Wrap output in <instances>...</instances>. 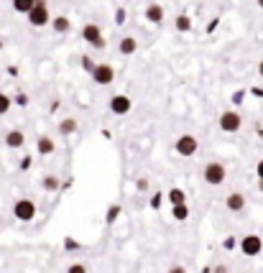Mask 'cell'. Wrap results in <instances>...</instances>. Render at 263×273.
Segmentation results:
<instances>
[{"label": "cell", "mask_w": 263, "mask_h": 273, "mask_svg": "<svg viewBox=\"0 0 263 273\" xmlns=\"http://www.w3.org/2000/svg\"><path fill=\"white\" fill-rule=\"evenodd\" d=\"M258 189L263 192V179H258Z\"/></svg>", "instance_id": "obj_30"}, {"label": "cell", "mask_w": 263, "mask_h": 273, "mask_svg": "<svg viewBox=\"0 0 263 273\" xmlns=\"http://www.w3.org/2000/svg\"><path fill=\"white\" fill-rule=\"evenodd\" d=\"M169 202H171V204H184V202H187L184 189H171V192H169Z\"/></svg>", "instance_id": "obj_19"}, {"label": "cell", "mask_w": 263, "mask_h": 273, "mask_svg": "<svg viewBox=\"0 0 263 273\" xmlns=\"http://www.w3.org/2000/svg\"><path fill=\"white\" fill-rule=\"evenodd\" d=\"M130 108H133V102H130V97H125V95H115L110 100V113L113 115H128Z\"/></svg>", "instance_id": "obj_8"}, {"label": "cell", "mask_w": 263, "mask_h": 273, "mask_svg": "<svg viewBox=\"0 0 263 273\" xmlns=\"http://www.w3.org/2000/svg\"><path fill=\"white\" fill-rule=\"evenodd\" d=\"M166 273H187V268H182V266H171Z\"/></svg>", "instance_id": "obj_25"}, {"label": "cell", "mask_w": 263, "mask_h": 273, "mask_svg": "<svg viewBox=\"0 0 263 273\" xmlns=\"http://www.w3.org/2000/svg\"><path fill=\"white\" fill-rule=\"evenodd\" d=\"M171 215H174V220H187V217H189L187 202H184V204H174V207H171Z\"/></svg>", "instance_id": "obj_17"}, {"label": "cell", "mask_w": 263, "mask_h": 273, "mask_svg": "<svg viewBox=\"0 0 263 273\" xmlns=\"http://www.w3.org/2000/svg\"><path fill=\"white\" fill-rule=\"evenodd\" d=\"M256 174H258V179H263V158H261L258 166H256Z\"/></svg>", "instance_id": "obj_26"}, {"label": "cell", "mask_w": 263, "mask_h": 273, "mask_svg": "<svg viewBox=\"0 0 263 273\" xmlns=\"http://www.w3.org/2000/svg\"><path fill=\"white\" fill-rule=\"evenodd\" d=\"M23 143H26L23 130L13 128V130H8V133H5V146H8V148H23Z\"/></svg>", "instance_id": "obj_9"}, {"label": "cell", "mask_w": 263, "mask_h": 273, "mask_svg": "<svg viewBox=\"0 0 263 273\" xmlns=\"http://www.w3.org/2000/svg\"><path fill=\"white\" fill-rule=\"evenodd\" d=\"M136 49H138V41H136V39H130V36H128V39L120 41V54H123V56L136 54Z\"/></svg>", "instance_id": "obj_13"}, {"label": "cell", "mask_w": 263, "mask_h": 273, "mask_svg": "<svg viewBox=\"0 0 263 273\" xmlns=\"http://www.w3.org/2000/svg\"><path fill=\"white\" fill-rule=\"evenodd\" d=\"M36 148H38V154H41V156H49V154H54V141L43 135V138H38Z\"/></svg>", "instance_id": "obj_14"}, {"label": "cell", "mask_w": 263, "mask_h": 273, "mask_svg": "<svg viewBox=\"0 0 263 273\" xmlns=\"http://www.w3.org/2000/svg\"><path fill=\"white\" fill-rule=\"evenodd\" d=\"M92 79H95L97 84H102V87H108V84L115 79V69H113L110 64H97V67L92 69Z\"/></svg>", "instance_id": "obj_5"}, {"label": "cell", "mask_w": 263, "mask_h": 273, "mask_svg": "<svg viewBox=\"0 0 263 273\" xmlns=\"http://www.w3.org/2000/svg\"><path fill=\"white\" fill-rule=\"evenodd\" d=\"M225 176H227V169H225L223 163L212 161V163L204 166V181H207V184L217 187V184H223V181H225Z\"/></svg>", "instance_id": "obj_2"}, {"label": "cell", "mask_w": 263, "mask_h": 273, "mask_svg": "<svg viewBox=\"0 0 263 273\" xmlns=\"http://www.w3.org/2000/svg\"><path fill=\"white\" fill-rule=\"evenodd\" d=\"M41 184H43L46 192H54V189H59V179H56V176H43Z\"/></svg>", "instance_id": "obj_20"}, {"label": "cell", "mask_w": 263, "mask_h": 273, "mask_svg": "<svg viewBox=\"0 0 263 273\" xmlns=\"http://www.w3.org/2000/svg\"><path fill=\"white\" fill-rule=\"evenodd\" d=\"M146 21H149V23H161L164 21V8L158 3L146 5Z\"/></svg>", "instance_id": "obj_11"}, {"label": "cell", "mask_w": 263, "mask_h": 273, "mask_svg": "<svg viewBox=\"0 0 263 273\" xmlns=\"http://www.w3.org/2000/svg\"><path fill=\"white\" fill-rule=\"evenodd\" d=\"M13 215H16L21 222H31L36 217V204L31 199H18L16 207H13Z\"/></svg>", "instance_id": "obj_4"}, {"label": "cell", "mask_w": 263, "mask_h": 273, "mask_svg": "<svg viewBox=\"0 0 263 273\" xmlns=\"http://www.w3.org/2000/svg\"><path fill=\"white\" fill-rule=\"evenodd\" d=\"M82 67H84V72H90V74H92V69H95L97 64L92 62V59H90V56H82Z\"/></svg>", "instance_id": "obj_24"}, {"label": "cell", "mask_w": 263, "mask_h": 273, "mask_svg": "<svg viewBox=\"0 0 263 273\" xmlns=\"http://www.w3.org/2000/svg\"><path fill=\"white\" fill-rule=\"evenodd\" d=\"M82 39H84L87 43H95L97 39H102V34H100V26H95V23H87V26L82 28Z\"/></svg>", "instance_id": "obj_12"}, {"label": "cell", "mask_w": 263, "mask_h": 273, "mask_svg": "<svg viewBox=\"0 0 263 273\" xmlns=\"http://www.w3.org/2000/svg\"><path fill=\"white\" fill-rule=\"evenodd\" d=\"M240 250L245 253V255H258L261 250H263V240L258 237V235H245L243 240H240Z\"/></svg>", "instance_id": "obj_7"}, {"label": "cell", "mask_w": 263, "mask_h": 273, "mask_svg": "<svg viewBox=\"0 0 263 273\" xmlns=\"http://www.w3.org/2000/svg\"><path fill=\"white\" fill-rule=\"evenodd\" d=\"M26 18L31 26H49L51 23V16H49V3L46 0H36V5L26 13Z\"/></svg>", "instance_id": "obj_1"}, {"label": "cell", "mask_w": 263, "mask_h": 273, "mask_svg": "<svg viewBox=\"0 0 263 273\" xmlns=\"http://www.w3.org/2000/svg\"><path fill=\"white\" fill-rule=\"evenodd\" d=\"M92 46H95V49H105V39H97V41L92 43Z\"/></svg>", "instance_id": "obj_27"}, {"label": "cell", "mask_w": 263, "mask_h": 273, "mask_svg": "<svg viewBox=\"0 0 263 273\" xmlns=\"http://www.w3.org/2000/svg\"><path fill=\"white\" fill-rule=\"evenodd\" d=\"M59 130H62L64 135H72V133L77 130V120H75V117H67V120H62V123H59Z\"/></svg>", "instance_id": "obj_18"}, {"label": "cell", "mask_w": 263, "mask_h": 273, "mask_svg": "<svg viewBox=\"0 0 263 273\" xmlns=\"http://www.w3.org/2000/svg\"><path fill=\"white\" fill-rule=\"evenodd\" d=\"M36 5V0H13V10L16 13H28Z\"/></svg>", "instance_id": "obj_15"}, {"label": "cell", "mask_w": 263, "mask_h": 273, "mask_svg": "<svg viewBox=\"0 0 263 273\" xmlns=\"http://www.w3.org/2000/svg\"><path fill=\"white\" fill-rule=\"evenodd\" d=\"M174 23H177V28H179V31H189V28H192V21H189L187 16H179Z\"/></svg>", "instance_id": "obj_22"}, {"label": "cell", "mask_w": 263, "mask_h": 273, "mask_svg": "<svg viewBox=\"0 0 263 273\" xmlns=\"http://www.w3.org/2000/svg\"><path fill=\"white\" fill-rule=\"evenodd\" d=\"M258 74H261V77H263V59H261V64H258Z\"/></svg>", "instance_id": "obj_29"}, {"label": "cell", "mask_w": 263, "mask_h": 273, "mask_svg": "<svg viewBox=\"0 0 263 273\" xmlns=\"http://www.w3.org/2000/svg\"><path fill=\"white\" fill-rule=\"evenodd\" d=\"M225 207H227L230 212H243V209H245V196H243L240 192H232V194H227Z\"/></svg>", "instance_id": "obj_10"}, {"label": "cell", "mask_w": 263, "mask_h": 273, "mask_svg": "<svg viewBox=\"0 0 263 273\" xmlns=\"http://www.w3.org/2000/svg\"><path fill=\"white\" fill-rule=\"evenodd\" d=\"M67 273H90V271H87V266H84V263H72Z\"/></svg>", "instance_id": "obj_23"}, {"label": "cell", "mask_w": 263, "mask_h": 273, "mask_svg": "<svg viewBox=\"0 0 263 273\" xmlns=\"http://www.w3.org/2000/svg\"><path fill=\"white\" fill-rule=\"evenodd\" d=\"M256 3H258V8H263V0H256Z\"/></svg>", "instance_id": "obj_31"}, {"label": "cell", "mask_w": 263, "mask_h": 273, "mask_svg": "<svg viewBox=\"0 0 263 273\" xmlns=\"http://www.w3.org/2000/svg\"><path fill=\"white\" fill-rule=\"evenodd\" d=\"M51 28H54L56 34H67V31H69V18H64V16L54 18V21H51Z\"/></svg>", "instance_id": "obj_16"}, {"label": "cell", "mask_w": 263, "mask_h": 273, "mask_svg": "<svg viewBox=\"0 0 263 273\" xmlns=\"http://www.w3.org/2000/svg\"><path fill=\"white\" fill-rule=\"evenodd\" d=\"M240 125H243V117H240L235 110H225V113L220 115V130H225V133H238Z\"/></svg>", "instance_id": "obj_3"}, {"label": "cell", "mask_w": 263, "mask_h": 273, "mask_svg": "<svg viewBox=\"0 0 263 273\" xmlns=\"http://www.w3.org/2000/svg\"><path fill=\"white\" fill-rule=\"evenodd\" d=\"M215 273H227V268H225V266H217V268H215Z\"/></svg>", "instance_id": "obj_28"}, {"label": "cell", "mask_w": 263, "mask_h": 273, "mask_svg": "<svg viewBox=\"0 0 263 273\" xmlns=\"http://www.w3.org/2000/svg\"><path fill=\"white\" fill-rule=\"evenodd\" d=\"M174 148H177V154H179V156H194V154H197V148H199V143H197L194 135H182Z\"/></svg>", "instance_id": "obj_6"}, {"label": "cell", "mask_w": 263, "mask_h": 273, "mask_svg": "<svg viewBox=\"0 0 263 273\" xmlns=\"http://www.w3.org/2000/svg\"><path fill=\"white\" fill-rule=\"evenodd\" d=\"M10 105H13V100H10L8 95H3V92H0V115H5V113L10 110Z\"/></svg>", "instance_id": "obj_21"}]
</instances>
